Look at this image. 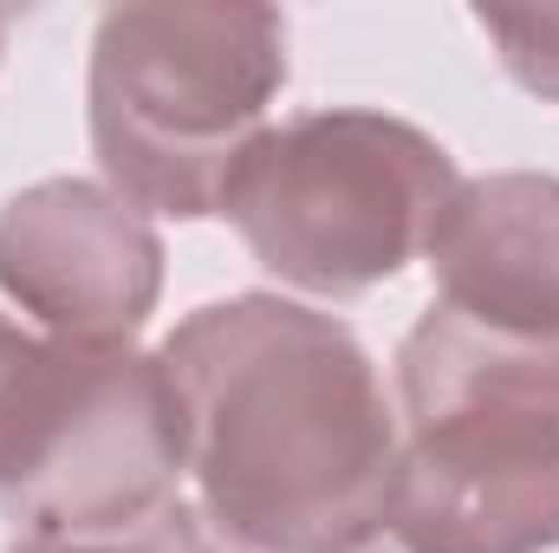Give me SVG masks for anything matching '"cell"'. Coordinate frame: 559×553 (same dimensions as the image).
<instances>
[{"label":"cell","mask_w":559,"mask_h":553,"mask_svg":"<svg viewBox=\"0 0 559 553\" xmlns=\"http://www.w3.org/2000/svg\"><path fill=\"white\" fill-rule=\"evenodd\" d=\"M163 372L209 521L261 553H358L391 508L397 423L345 326L286 299L202 306Z\"/></svg>","instance_id":"obj_1"},{"label":"cell","mask_w":559,"mask_h":553,"mask_svg":"<svg viewBox=\"0 0 559 553\" xmlns=\"http://www.w3.org/2000/svg\"><path fill=\"white\" fill-rule=\"evenodd\" d=\"M286 79L267 7H118L92 46V143L111 183L163 215H209Z\"/></svg>","instance_id":"obj_2"},{"label":"cell","mask_w":559,"mask_h":553,"mask_svg":"<svg viewBox=\"0 0 559 553\" xmlns=\"http://www.w3.org/2000/svg\"><path fill=\"white\" fill-rule=\"evenodd\" d=\"M449 196L455 169L423 131L378 111H325L248 143L222 215L280 280L358 293L429 248Z\"/></svg>","instance_id":"obj_3"},{"label":"cell","mask_w":559,"mask_h":553,"mask_svg":"<svg viewBox=\"0 0 559 553\" xmlns=\"http://www.w3.org/2000/svg\"><path fill=\"white\" fill-rule=\"evenodd\" d=\"M182 462V404L163 358L131 345H79L52 436L7 508L26 534L111 541L176 502L169 489Z\"/></svg>","instance_id":"obj_4"},{"label":"cell","mask_w":559,"mask_h":553,"mask_svg":"<svg viewBox=\"0 0 559 553\" xmlns=\"http://www.w3.org/2000/svg\"><path fill=\"white\" fill-rule=\"evenodd\" d=\"M397 378L411 416L404 449L449 462H559V332H508L436 306L404 339Z\"/></svg>","instance_id":"obj_5"},{"label":"cell","mask_w":559,"mask_h":553,"mask_svg":"<svg viewBox=\"0 0 559 553\" xmlns=\"http://www.w3.org/2000/svg\"><path fill=\"white\" fill-rule=\"evenodd\" d=\"M0 286L59 339L124 345L163 286V248L98 183H39L0 209Z\"/></svg>","instance_id":"obj_6"},{"label":"cell","mask_w":559,"mask_h":553,"mask_svg":"<svg viewBox=\"0 0 559 553\" xmlns=\"http://www.w3.org/2000/svg\"><path fill=\"white\" fill-rule=\"evenodd\" d=\"M442 306L508 326L559 332V176L462 183L429 235Z\"/></svg>","instance_id":"obj_7"},{"label":"cell","mask_w":559,"mask_h":553,"mask_svg":"<svg viewBox=\"0 0 559 553\" xmlns=\"http://www.w3.org/2000/svg\"><path fill=\"white\" fill-rule=\"evenodd\" d=\"M384 521L411 553H547L559 541V462H449L397 449Z\"/></svg>","instance_id":"obj_8"},{"label":"cell","mask_w":559,"mask_h":553,"mask_svg":"<svg viewBox=\"0 0 559 553\" xmlns=\"http://www.w3.org/2000/svg\"><path fill=\"white\" fill-rule=\"evenodd\" d=\"M72 358L79 339H33L0 319V495H13L33 475L66 398Z\"/></svg>","instance_id":"obj_9"},{"label":"cell","mask_w":559,"mask_h":553,"mask_svg":"<svg viewBox=\"0 0 559 553\" xmlns=\"http://www.w3.org/2000/svg\"><path fill=\"white\" fill-rule=\"evenodd\" d=\"M13 553H235V548L215 541L209 521H202L195 508L169 502V508H156L150 521L111 534V541H52V534H26Z\"/></svg>","instance_id":"obj_10"},{"label":"cell","mask_w":559,"mask_h":553,"mask_svg":"<svg viewBox=\"0 0 559 553\" xmlns=\"http://www.w3.org/2000/svg\"><path fill=\"white\" fill-rule=\"evenodd\" d=\"M481 26L501 39L521 85L559 98V7H481Z\"/></svg>","instance_id":"obj_11"},{"label":"cell","mask_w":559,"mask_h":553,"mask_svg":"<svg viewBox=\"0 0 559 553\" xmlns=\"http://www.w3.org/2000/svg\"><path fill=\"white\" fill-rule=\"evenodd\" d=\"M358 553H411V548H404V541H365Z\"/></svg>","instance_id":"obj_12"}]
</instances>
